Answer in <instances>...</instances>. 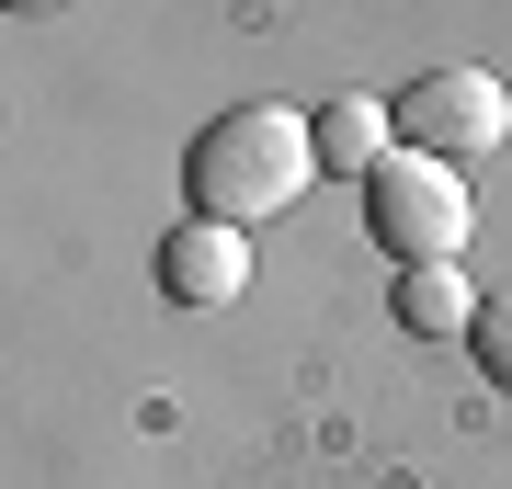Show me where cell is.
Instances as JSON below:
<instances>
[{
    "label": "cell",
    "mask_w": 512,
    "mask_h": 489,
    "mask_svg": "<svg viewBox=\"0 0 512 489\" xmlns=\"http://www.w3.org/2000/svg\"><path fill=\"white\" fill-rule=\"evenodd\" d=\"M308 171H319V137H308V114H285V103H228L217 126L183 148V194H194L205 228H262L274 205H296Z\"/></svg>",
    "instance_id": "1"
},
{
    "label": "cell",
    "mask_w": 512,
    "mask_h": 489,
    "mask_svg": "<svg viewBox=\"0 0 512 489\" xmlns=\"http://www.w3.org/2000/svg\"><path fill=\"white\" fill-rule=\"evenodd\" d=\"M365 228H376V251H399V273H421V262H456V251H467L478 194H467V171L399 148V160L365 182Z\"/></svg>",
    "instance_id": "2"
},
{
    "label": "cell",
    "mask_w": 512,
    "mask_h": 489,
    "mask_svg": "<svg viewBox=\"0 0 512 489\" xmlns=\"http://www.w3.org/2000/svg\"><path fill=\"white\" fill-rule=\"evenodd\" d=\"M387 126H399V148H421V160H490V148L512 137V91L490 69H421L399 103H387Z\"/></svg>",
    "instance_id": "3"
},
{
    "label": "cell",
    "mask_w": 512,
    "mask_h": 489,
    "mask_svg": "<svg viewBox=\"0 0 512 489\" xmlns=\"http://www.w3.org/2000/svg\"><path fill=\"white\" fill-rule=\"evenodd\" d=\"M239 285H251V228L183 217V228L160 239V296H171V308H228Z\"/></svg>",
    "instance_id": "4"
},
{
    "label": "cell",
    "mask_w": 512,
    "mask_h": 489,
    "mask_svg": "<svg viewBox=\"0 0 512 489\" xmlns=\"http://www.w3.org/2000/svg\"><path fill=\"white\" fill-rule=\"evenodd\" d=\"M308 137H319V171H353V182H376L399 160V126H387V103H365V91H330L308 114Z\"/></svg>",
    "instance_id": "5"
},
{
    "label": "cell",
    "mask_w": 512,
    "mask_h": 489,
    "mask_svg": "<svg viewBox=\"0 0 512 489\" xmlns=\"http://www.w3.org/2000/svg\"><path fill=\"white\" fill-rule=\"evenodd\" d=\"M399 319L421 330V342H467L478 296H467V273H456V262H421V273H399Z\"/></svg>",
    "instance_id": "6"
},
{
    "label": "cell",
    "mask_w": 512,
    "mask_h": 489,
    "mask_svg": "<svg viewBox=\"0 0 512 489\" xmlns=\"http://www.w3.org/2000/svg\"><path fill=\"white\" fill-rule=\"evenodd\" d=\"M467 353H478V376H490V387H512V285H490V296H478Z\"/></svg>",
    "instance_id": "7"
}]
</instances>
